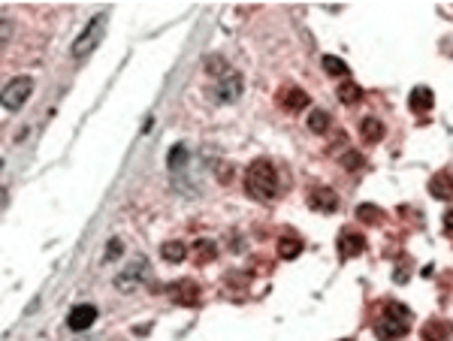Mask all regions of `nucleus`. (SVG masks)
<instances>
[{"instance_id": "21", "label": "nucleus", "mask_w": 453, "mask_h": 341, "mask_svg": "<svg viewBox=\"0 0 453 341\" xmlns=\"http://www.w3.org/2000/svg\"><path fill=\"white\" fill-rule=\"evenodd\" d=\"M329 127V115L324 109H315L308 115V130H315V133H326Z\"/></svg>"}, {"instance_id": "12", "label": "nucleus", "mask_w": 453, "mask_h": 341, "mask_svg": "<svg viewBox=\"0 0 453 341\" xmlns=\"http://www.w3.org/2000/svg\"><path fill=\"white\" fill-rule=\"evenodd\" d=\"M187 160H191V151H187V145L185 142H178V145H172L169 148V154H167V166H169V172H181L187 166Z\"/></svg>"}, {"instance_id": "1", "label": "nucleus", "mask_w": 453, "mask_h": 341, "mask_svg": "<svg viewBox=\"0 0 453 341\" xmlns=\"http://www.w3.org/2000/svg\"><path fill=\"white\" fill-rule=\"evenodd\" d=\"M245 190L254 196V199H263V203H269V199L278 196V172L275 166L269 160H254L248 166V172H245Z\"/></svg>"}, {"instance_id": "14", "label": "nucleus", "mask_w": 453, "mask_h": 341, "mask_svg": "<svg viewBox=\"0 0 453 341\" xmlns=\"http://www.w3.org/2000/svg\"><path fill=\"white\" fill-rule=\"evenodd\" d=\"M411 109H414L417 115H423V112L432 109V91L426 85H420V88L411 91Z\"/></svg>"}, {"instance_id": "20", "label": "nucleus", "mask_w": 453, "mask_h": 341, "mask_svg": "<svg viewBox=\"0 0 453 341\" xmlns=\"http://www.w3.org/2000/svg\"><path fill=\"white\" fill-rule=\"evenodd\" d=\"M278 254H281L284 260H293V257L302 254V242L299 239H281V242H278Z\"/></svg>"}, {"instance_id": "7", "label": "nucleus", "mask_w": 453, "mask_h": 341, "mask_svg": "<svg viewBox=\"0 0 453 341\" xmlns=\"http://www.w3.org/2000/svg\"><path fill=\"white\" fill-rule=\"evenodd\" d=\"M94 320H97V308L94 305H76L70 314H67V326L73 332H85L94 326Z\"/></svg>"}, {"instance_id": "5", "label": "nucleus", "mask_w": 453, "mask_h": 341, "mask_svg": "<svg viewBox=\"0 0 453 341\" xmlns=\"http://www.w3.org/2000/svg\"><path fill=\"white\" fill-rule=\"evenodd\" d=\"M30 94H34V79H30V76L12 79L10 85L3 88V109H6V112L21 109V106L30 100Z\"/></svg>"}, {"instance_id": "26", "label": "nucleus", "mask_w": 453, "mask_h": 341, "mask_svg": "<svg viewBox=\"0 0 453 341\" xmlns=\"http://www.w3.org/2000/svg\"><path fill=\"white\" fill-rule=\"evenodd\" d=\"M344 341H348V338H344Z\"/></svg>"}, {"instance_id": "24", "label": "nucleus", "mask_w": 453, "mask_h": 341, "mask_svg": "<svg viewBox=\"0 0 453 341\" xmlns=\"http://www.w3.org/2000/svg\"><path fill=\"white\" fill-rule=\"evenodd\" d=\"M121 251H124V245H121L118 239H112V242H109V248H106V260H112V257H118Z\"/></svg>"}, {"instance_id": "19", "label": "nucleus", "mask_w": 453, "mask_h": 341, "mask_svg": "<svg viewBox=\"0 0 453 341\" xmlns=\"http://www.w3.org/2000/svg\"><path fill=\"white\" fill-rule=\"evenodd\" d=\"M324 70L329 73V76H351L348 64H344L342 57H333V55H326V57H324Z\"/></svg>"}, {"instance_id": "2", "label": "nucleus", "mask_w": 453, "mask_h": 341, "mask_svg": "<svg viewBox=\"0 0 453 341\" xmlns=\"http://www.w3.org/2000/svg\"><path fill=\"white\" fill-rule=\"evenodd\" d=\"M411 329V311L402 302H387L375 323V335L381 341H399Z\"/></svg>"}, {"instance_id": "18", "label": "nucleus", "mask_w": 453, "mask_h": 341, "mask_svg": "<svg viewBox=\"0 0 453 341\" xmlns=\"http://www.w3.org/2000/svg\"><path fill=\"white\" fill-rule=\"evenodd\" d=\"M160 254H163V260L178 263V260H185V257H187V245H181V242H167V245H160Z\"/></svg>"}, {"instance_id": "13", "label": "nucleus", "mask_w": 453, "mask_h": 341, "mask_svg": "<svg viewBox=\"0 0 453 341\" xmlns=\"http://www.w3.org/2000/svg\"><path fill=\"white\" fill-rule=\"evenodd\" d=\"M429 190L438 199H453V176L450 172H438V176L429 181Z\"/></svg>"}, {"instance_id": "15", "label": "nucleus", "mask_w": 453, "mask_h": 341, "mask_svg": "<svg viewBox=\"0 0 453 341\" xmlns=\"http://www.w3.org/2000/svg\"><path fill=\"white\" fill-rule=\"evenodd\" d=\"M453 335V326L450 323H441V320H429L423 326V338L426 341H447Z\"/></svg>"}, {"instance_id": "3", "label": "nucleus", "mask_w": 453, "mask_h": 341, "mask_svg": "<svg viewBox=\"0 0 453 341\" xmlns=\"http://www.w3.org/2000/svg\"><path fill=\"white\" fill-rule=\"evenodd\" d=\"M103 24H106V15H94L88 24H85V30L79 33V39L73 43V57H85L88 52H94L97 46H100V39H103Z\"/></svg>"}, {"instance_id": "6", "label": "nucleus", "mask_w": 453, "mask_h": 341, "mask_svg": "<svg viewBox=\"0 0 453 341\" xmlns=\"http://www.w3.org/2000/svg\"><path fill=\"white\" fill-rule=\"evenodd\" d=\"M212 94H215L218 103H236V100L242 97V76L233 70H224L215 79V91H212Z\"/></svg>"}, {"instance_id": "8", "label": "nucleus", "mask_w": 453, "mask_h": 341, "mask_svg": "<svg viewBox=\"0 0 453 341\" xmlns=\"http://www.w3.org/2000/svg\"><path fill=\"white\" fill-rule=\"evenodd\" d=\"M169 293L178 305H196L200 302V287H196L194 281H176V284H169Z\"/></svg>"}, {"instance_id": "22", "label": "nucleus", "mask_w": 453, "mask_h": 341, "mask_svg": "<svg viewBox=\"0 0 453 341\" xmlns=\"http://www.w3.org/2000/svg\"><path fill=\"white\" fill-rule=\"evenodd\" d=\"M357 218L366 221V223H378V221L384 218V212L375 209V205H360V209H357Z\"/></svg>"}, {"instance_id": "11", "label": "nucleus", "mask_w": 453, "mask_h": 341, "mask_svg": "<svg viewBox=\"0 0 453 341\" xmlns=\"http://www.w3.org/2000/svg\"><path fill=\"white\" fill-rule=\"evenodd\" d=\"M278 103H281L284 109L296 112V109H302V106H308V94L299 88H284L281 94H278Z\"/></svg>"}, {"instance_id": "4", "label": "nucleus", "mask_w": 453, "mask_h": 341, "mask_svg": "<svg viewBox=\"0 0 453 341\" xmlns=\"http://www.w3.org/2000/svg\"><path fill=\"white\" fill-rule=\"evenodd\" d=\"M148 275V260L145 257H136V260H130L124 269L115 275V290H121V293H133V290L142 284Z\"/></svg>"}, {"instance_id": "16", "label": "nucleus", "mask_w": 453, "mask_h": 341, "mask_svg": "<svg viewBox=\"0 0 453 341\" xmlns=\"http://www.w3.org/2000/svg\"><path fill=\"white\" fill-rule=\"evenodd\" d=\"M360 136L366 139V142H381L384 139V124L378 118H366L360 124Z\"/></svg>"}, {"instance_id": "17", "label": "nucleus", "mask_w": 453, "mask_h": 341, "mask_svg": "<svg viewBox=\"0 0 453 341\" xmlns=\"http://www.w3.org/2000/svg\"><path fill=\"white\" fill-rule=\"evenodd\" d=\"M339 100H342V103H348V106L360 103V100H362V88L353 85V82H342V85H339Z\"/></svg>"}, {"instance_id": "10", "label": "nucleus", "mask_w": 453, "mask_h": 341, "mask_svg": "<svg viewBox=\"0 0 453 341\" xmlns=\"http://www.w3.org/2000/svg\"><path fill=\"white\" fill-rule=\"evenodd\" d=\"M308 205H311L315 212H326V214H329V212L339 209V196H335L333 190L320 187V190H315V194L308 196Z\"/></svg>"}, {"instance_id": "23", "label": "nucleus", "mask_w": 453, "mask_h": 341, "mask_svg": "<svg viewBox=\"0 0 453 341\" xmlns=\"http://www.w3.org/2000/svg\"><path fill=\"white\" fill-rule=\"evenodd\" d=\"M191 251H194L196 260L203 263V260H212V257H215V245H212V242H196Z\"/></svg>"}, {"instance_id": "25", "label": "nucleus", "mask_w": 453, "mask_h": 341, "mask_svg": "<svg viewBox=\"0 0 453 341\" xmlns=\"http://www.w3.org/2000/svg\"><path fill=\"white\" fill-rule=\"evenodd\" d=\"M344 166L357 169V166H362V157H360V154H348V157H344Z\"/></svg>"}, {"instance_id": "9", "label": "nucleus", "mask_w": 453, "mask_h": 341, "mask_svg": "<svg viewBox=\"0 0 453 341\" xmlns=\"http://www.w3.org/2000/svg\"><path fill=\"white\" fill-rule=\"evenodd\" d=\"M362 251H366V239H362L360 232H342V239H339V254H342V260L360 257Z\"/></svg>"}]
</instances>
